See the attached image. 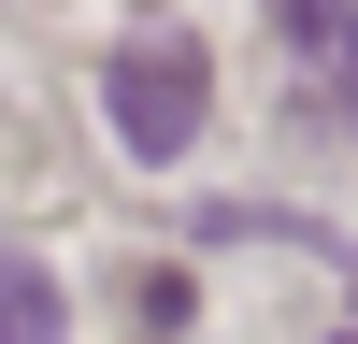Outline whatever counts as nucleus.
I'll list each match as a JSON object with an SVG mask.
<instances>
[{"label": "nucleus", "instance_id": "3", "mask_svg": "<svg viewBox=\"0 0 358 344\" xmlns=\"http://www.w3.org/2000/svg\"><path fill=\"white\" fill-rule=\"evenodd\" d=\"M344 15H358V0H273V29H287V43H301V57H315V43H330V29H344Z\"/></svg>", "mask_w": 358, "mask_h": 344}, {"label": "nucleus", "instance_id": "1", "mask_svg": "<svg viewBox=\"0 0 358 344\" xmlns=\"http://www.w3.org/2000/svg\"><path fill=\"white\" fill-rule=\"evenodd\" d=\"M101 115L129 158H187L201 115H215V57H201V29H129V43L101 57Z\"/></svg>", "mask_w": 358, "mask_h": 344}, {"label": "nucleus", "instance_id": "2", "mask_svg": "<svg viewBox=\"0 0 358 344\" xmlns=\"http://www.w3.org/2000/svg\"><path fill=\"white\" fill-rule=\"evenodd\" d=\"M0 330H57V287L29 273V258H0Z\"/></svg>", "mask_w": 358, "mask_h": 344}, {"label": "nucleus", "instance_id": "4", "mask_svg": "<svg viewBox=\"0 0 358 344\" xmlns=\"http://www.w3.org/2000/svg\"><path fill=\"white\" fill-rule=\"evenodd\" d=\"M315 57H330V101H344V129H358V15H344V29H330Z\"/></svg>", "mask_w": 358, "mask_h": 344}]
</instances>
